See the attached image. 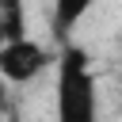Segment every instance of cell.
<instances>
[{
  "label": "cell",
  "instance_id": "4",
  "mask_svg": "<svg viewBox=\"0 0 122 122\" xmlns=\"http://www.w3.org/2000/svg\"><path fill=\"white\" fill-rule=\"evenodd\" d=\"M88 11H92V4H88V0H76V4L61 0V4L53 8V34H57V38H65V34H69V30H72Z\"/></svg>",
  "mask_w": 122,
  "mask_h": 122
},
{
  "label": "cell",
  "instance_id": "3",
  "mask_svg": "<svg viewBox=\"0 0 122 122\" xmlns=\"http://www.w3.org/2000/svg\"><path fill=\"white\" fill-rule=\"evenodd\" d=\"M27 38V11L19 0H0V46Z\"/></svg>",
  "mask_w": 122,
  "mask_h": 122
},
{
  "label": "cell",
  "instance_id": "2",
  "mask_svg": "<svg viewBox=\"0 0 122 122\" xmlns=\"http://www.w3.org/2000/svg\"><path fill=\"white\" fill-rule=\"evenodd\" d=\"M50 61H53L50 50L42 42H34L30 34L19 38V42H11V46H0V76L8 84H30V80H38Z\"/></svg>",
  "mask_w": 122,
  "mask_h": 122
},
{
  "label": "cell",
  "instance_id": "5",
  "mask_svg": "<svg viewBox=\"0 0 122 122\" xmlns=\"http://www.w3.org/2000/svg\"><path fill=\"white\" fill-rule=\"evenodd\" d=\"M8 122H19V118H15V114H11V118H8Z\"/></svg>",
  "mask_w": 122,
  "mask_h": 122
},
{
  "label": "cell",
  "instance_id": "1",
  "mask_svg": "<svg viewBox=\"0 0 122 122\" xmlns=\"http://www.w3.org/2000/svg\"><path fill=\"white\" fill-rule=\"evenodd\" d=\"M53 122H99V84L80 46H61L57 53Z\"/></svg>",
  "mask_w": 122,
  "mask_h": 122
}]
</instances>
